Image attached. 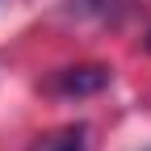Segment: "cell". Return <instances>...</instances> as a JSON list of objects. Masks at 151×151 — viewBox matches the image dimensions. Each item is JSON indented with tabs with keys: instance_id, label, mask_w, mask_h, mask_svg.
Returning <instances> with one entry per match:
<instances>
[{
	"instance_id": "cell-1",
	"label": "cell",
	"mask_w": 151,
	"mask_h": 151,
	"mask_svg": "<svg viewBox=\"0 0 151 151\" xmlns=\"http://www.w3.org/2000/svg\"><path fill=\"white\" fill-rule=\"evenodd\" d=\"M105 84H109V67H101V63H92V67H63L50 80V92H59V97H88V92H101Z\"/></svg>"
},
{
	"instance_id": "cell-2",
	"label": "cell",
	"mask_w": 151,
	"mask_h": 151,
	"mask_svg": "<svg viewBox=\"0 0 151 151\" xmlns=\"http://www.w3.org/2000/svg\"><path fill=\"white\" fill-rule=\"evenodd\" d=\"M38 151H88V130L84 126H63V130H55V134H46L38 143Z\"/></svg>"
}]
</instances>
